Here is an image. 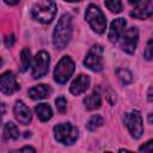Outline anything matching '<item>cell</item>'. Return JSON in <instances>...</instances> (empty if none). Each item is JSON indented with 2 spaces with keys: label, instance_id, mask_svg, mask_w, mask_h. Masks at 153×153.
Instances as JSON below:
<instances>
[{
  "label": "cell",
  "instance_id": "cell-1",
  "mask_svg": "<svg viewBox=\"0 0 153 153\" xmlns=\"http://www.w3.org/2000/svg\"><path fill=\"white\" fill-rule=\"evenodd\" d=\"M72 17L68 13H65L57 22L54 33L53 43L56 49H63L72 38Z\"/></svg>",
  "mask_w": 153,
  "mask_h": 153
},
{
  "label": "cell",
  "instance_id": "cell-2",
  "mask_svg": "<svg viewBox=\"0 0 153 153\" xmlns=\"http://www.w3.org/2000/svg\"><path fill=\"white\" fill-rule=\"evenodd\" d=\"M32 17L42 24H49L56 14V4L54 0H42L33 5Z\"/></svg>",
  "mask_w": 153,
  "mask_h": 153
},
{
  "label": "cell",
  "instance_id": "cell-3",
  "mask_svg": "<svg viewBox=\"0 0 153 153\" xmlns=\"http://www.w3.org/2000/svg\"><path fill=\"white\" fill-rule=\"evenodd\" d=\"M85 18L90 26L98 33H103L106 29V19L104 13L96 5H90L86 10Z\"/></svg>",
  "mask_w": 153,
  "mask_h": 153
},
{
  "label": "cell",
  "instance_id": "cell-4",
  "mask_svg": "<svg viewBox=\"0 0 153 153\" xmlns=\"http://www.w3.org/2000/svg\"><path fill=\"white\" fill-rule=\"evenodd\" d=\"M78 129L71 123H61L54 127L55 139L63 145H72L78 139Z\"/></svg>",
  "mask_w": 153,
  "mask_h": 153
},
{
  "label": "cell",
  "instance_id": "cell-5",
  "mask_svg": "<svg viewBox=\"0 0 153 153\" xmlns=\"http://www.w3.org/2000/svg\"><path fill=\"white\" fill-rule=\"evenodd\" d=\"M74 69H75V66H74L73 60L69 56H63L55 67V71H54L55 81L59 84L67 82V80L74 73Z\"/></svg>",
  "mask_w": 153,
  "mask_h": 153
},
{
  "label": "cell",
  "instance_id": "cell-6",
  "mask_svg": "<svg viewBox=\"0 0 153 153\" xmlns=\"http://www.w3.org/2000/svg\"><path fill=\"white\" fill-rule=\"evenodd\" d=\"M123 121H124V124L127 126L128 130L130 131V134L134 139H140L142 136L143 124H142L141 115L137 110H131L129 112H126Z\"/></svg>",
  "mask_w": 153,
  "mask_h": 153
},
{
  "label": "cell",
  "instance_id": "cell-7",
  "mask_svg": "<svg viewBox=\"0 0 153 153\" xmlns=\"http://www.w3.org/2000/svg\"><path fill=\"white\" fill-rule=\"evenodd\" d=\"M84 65L88 69H91L92 72L103 71L104 61H103V48H102V45L96 44L88 50V53H87V55L84 60Z\"/></svg>",
  "mask_w": 153,
  "mask_h": 153
},
{
  "label": "cell",
  "instance_id": "cell-8",
  "mask_svg": "<svg viewBox=\"0 0 153 153\" xmlns=\"http://www.w3.org/2000/svg\"><path fill=\"white\" fill-rule=\"evenodd\" d=\"M49 63H50V57L47 51H39L36 54L32 63V76L35 79H39L44 76L48 73L49 69Z\"/></svg>",
  "mask_w": 153,
  "mask_h": 153
},
{
  "label": "cell",
  "instance_id": "cell-9",
  "mask_svg": "<svg viewBox=\"0 0 153 153\" xmlns=\"http://www.w3.org/2000/svg\"><path fill=\"white\" fill-rule=\"evenodd\" d=\"M137 39H139V31L136 27H129L124 31V33L121 37L120 41V47L123 51L127 54H134L136 45H137Z\"/></svg>",
  "mask_w": 153,
  "mask_h": 153
},
{
  "label": "cell",
  "instance_id": "cell-10",
  "mask_svg": "<svg viewBox=\"0 0 153 153\" xmlns=\"http://www.w3.org/2000/svg\"><path fill=\"white\" fill-rule=\"evenodd\" d=\"M0 90L4 94H12L19 90V85L12 72H5L0 76Z\"/></svg>",
  "mask_w": 153,
  "mask_h": 153
},
{
  "label": "cell",
  "instance_id": "cell-11",
  "mask_svg": "<svg viewBox=\"0 0 153 153\" xmlns=\"http://www.w3.org/2000/svg\"><path fill=\"white\" fill-rule=\"evenodd\" d=\"M130 16L136 19H147L153 16V1L152 0H142L134 11L130 12Z\"/></svg>",
  "mask_w": 153,
  "mask_h": 153
},
{
  "label": "cell",
  "instance_id": "cell-12",
  "mask_svg": "<svg viewBox=\"0 0 153 153\" xmlns=\"http://www.w3.org/2000/svg\"><path fill=\"white\" fill-rule=\"evenodd\" d=\"M13 112H14V116L17 118V121L20 123V124H29L31 122V118H32V115H31V111L30 109L20 100H18L13 108Z\"/></svg>",
  "mask_w": 153,
  "mask_h": 153
},
{
  "label": "cell",
  "instance_id": "cell-13",
  "mask_svg": "<svg viewBox=\"0 0 153 153\" xmlns=\"http://www.w3.org/2000/svg\"><path fill=\"white\" fill-rule=\"evenodd\" d=\"M126 24H127V22L123 18H117V19H115L111 23L110 29H109V35H108V38H109L110 42L115 43V42L118 41V38L123 33V30L126 27Z\"/></svg>",
  "mask_w": 153,
  "mask_h": 153
},
{
  "label": "cell",
  "instance_id": "cell-14",
  "mask_svg": "<svg viewBox=\"0 0 153 153\" xmlns=\"http://www.w3.org/2000/svg\"><path fill=\"white\" fill-rule=\"evenodd\" d=\"M88 86H90V78H88V75L80 74V75H78L73 80V82L71 84L69 90H71V92L73 94L79 96V94L84 93L88 88Z\"/></svg>",
  "mask_w": 153,
  "mask_h": 153
},
{
  "label": "cell",
  "instance_id": "cell-15",
  "mask_svg": "<svg viewBox=\"0 0 153 153\" xmlns=\"http://www.w3.org/2000/svg\"><path fill=\"white\" fill-rule=\"evenodd\" d=\"M50 93H51V88L49 85H45V84L36 85L29 90V96L35 100L45 99L50 96Z\"/></svg>",
  "mask_w": 153,
  "mask_h": 153
},
{
  "label": "cell",
  "instance_id": "cell-16",
  "mask_svg": "<svg viewBox=\"0 0 153 153\" xmlns=\"http://www.w3.org/2000/svg\"><path fill=\"white\" fill-rule=\"evenodd\" d=\"M84 104H85V108L87 110H96L102 104V98H100V94H99V90H94L91 94L86 96L85 99H84Z\"/></svg>",
  "mask_w": 153,
  "mask_h": 153
},
{
  "label": "cell",
  "instance_id": "cell-17",
  "mask_svg": "<svg viewBox=\"0 0 153 153\" xmlns=\"http://www.w3.org/2000/svg\"><path fill=\"white\" fill-rule=\"evenodd\" d=\"M35 111H36L38 118H39L42 122H47V121H49V120L51 118V116H53L51 108H50L49 104H47V103H41V104L36 105Z\"/></svg>",
  "mask_w": 153,
  "mask_h": 153
},
{
  "label": "cell",
  "instance_id": "cell-18",
  "mask_svg": "<svg viewBox=\"0 0 153 153\" xmlns=\"http://www.w3.org/2000/svg\"><path fill=\"white\" fill-rule=\"evenodd\" d=\"M4 137L5 140H17L19 137V129L13 122H7L4 126Z\"/></svg>",
  "mask_w": 153,
  "mask_h": 153
},
{
  "label": "cell",
  "instance_id": "cell-19",
  "mask_svg": "<svg viewBox=\"0 0 153 153\" xmlns=\"http://www.w3.org/2000/svg\"><path fill=\"white\" fill-rule=\"evenodd\" d=\"M116 75H117V78H118V80H120L123 85H128V84H130V82L133 81V75H131V73H130L128 69H126V68H118V69L116 71Z\"/></svg>",
  "mask_w": 153,
  "mask_h": 153
},
{
  "label": "cell",
  "instance_id": "cell-20",
  "mask_svg": "<svg viewBox=\"0 0 153 153\" xmlns=\"http://www.w3.org/2000/svg\"><path fill=\"white\" fill-rule=\"evenodd\" d=\"M20 60H22V72H25L31 65V53L27 48H24L20 51Z\"/></svg>",
  "mask_w": 153,
  "mask_h": 153
},
{
  "label": "cell",
  "instance_id": "cell-21",
  "mask_svg": "<svg viewBox=\"0 0 153 153\" xmlns=\"http://www.w3.org/2000/svg\"><path fill=\"white\" fill-rule=\"evenodd\" d=\"M103 122H104V120H103V117H102L100 115H93V116L88 120L86 127H87L88 130H96L97 128H99V127L103 124Z\"/></svg>",
  "mask_w": 153,
  "mask_h": 153
},
{
  "label": "cell",
  "instance_id": "cell-22",
  "mask_svg": "<svg viewBox=\"0 0 153 153\" xmlns=\"http://www.w3.org/2000/svg\"><path fill=\"white\" fill-rule=\"evenodd\" d=\"M105 5L114 13H120L122 11V1L121 0H105Z\"/></svg>",
  "mask_w": 153,
  "mask_h": 153
},
{
  "label": "cell",
  "instance_id": "cell-23",
  "mask_svg": "<svg viewBox=\"0 0 153 153\" xmlns=\"http://www.w3.org/2000/svg\"><path fill=\"white\" fill-rule=\"evenodd\" d=\"M143 57L146 60H152L153 59V38L148 39V42L146 44V48H145V51H143Z\"/></svg>",
  "mask_w": 153,
  "mask_h": 153
},
{
  "label": "cell",
  "instance_id": "cell-24",
  "mask_svg": "<svg viewBox=\"0 0 153 153\" xmlns=\"http://www.w3.org/2000/svg\"><path fill=\"white\" fill-rule=\"evenodd\" d=\"M55 104H56V109H57L59 112H61V114H65V112H66V109H67V102H66L65 97H59V98H56Z\"/></svg>",
  "mask_w": 153,
  "mask_h": 153
},
{
  "label": "cell",
  "instance_id": "cell-25",
  "mask_svg": "<svg viewBox=\"0 0 153 153\" xmlns=\"http://www.w3.org/2000/svg\"><path fill=\"white\" fill-rule=\"evenodd\" d=\"M140 152H153V140H149L139 148Z\"/></svg>",
  "mask_w": 153,
  "mask_h": 153
},
{
  "label": "cell",
  "instance_id": "cell-26",
  "mask_svg": "<svg viewBox=\"0 0 153 153\" xmlns=\"http://www.w3.org/2000/svg\"><path fill=\"white\" fill-rule=\"evenodd\" d=\"M14 41H16V38H14V35H8V36H6V38H5V44H6V47H12L13 45V43H14Z\"/></svg>",
  "mask_w": 153,
  "mask_h": 153
},
{
  "label": "cell",
  "instance_id": "cell-27",
  "mask_svg": "<svg viewBox=\"0 0 153 153\" xmlns=\"http://www.w3.org/2000/svg\"><path fill=\"white\" fill-rule=\"evenodd\" d=\"M147 98H148L149 102H153V86L149 87V90L147 92Z\"/></svg>",
  "mask_w": 153,
  "mask_h": 153
},
{
  "label": "cell",
  "instance_id": "cell-28",
  "mask_svg": "<svg viewBox=\"0 0 153 153\" xmlns=\"http://www.w3.org/2000/svg\"><path fill=\"white\" fill-rule=\"evenodd\" d=\"M20 152H36V149L32 148V147H23L20 149Z\"/></svg>",
  "mask_w": 153,
  "mask_h": 153
},
{
  "label": "cell",
  "instance_id": "cell-29",
  "mask_svg": "<svg viewBox=\"0 0 153 153\" xmlns=\"http://www.w3.org/2000/svg\"><path fill=\"white\" fill-rule=\"evenodd\" d=\"M4 1H5L7 5H11V6H12V5H17V4L19 2V0H4Z\"/></svg>",
  "mask_w": 153,
  "mask_h": 153
},
{
  "label": "cell",
  "instance_id": "cell-30",
  "mask_svg": "<svg viewBox=\"0 0 153 153\" xmlns=\"http://www.w3.org/2000/svg\"><path fill=\"white\" fill-rule=\"evenodd\" d=\"M148 121H149L151 123H153V114H151V115L148 116Z\"/></svg>",
  "mask_w": 153,
  "mask_h": 153
},
{
  "label": "cell",
  "instance_id": "cell-31",
  "mask_svg": "<svg viewBox=\"0 0 153 153\" xmlns=\"http://www.w3.org/2000/svg\"><path fill=\"white\" fill-rule=\"evenodd\" d=\"M140 1H141V0H129L130 4H139Z\"/></svg>",
  "mask_w": 153,
  "mask_h": 153
},
{
  "label": "cell",
  "instance_id": "cell-32",
  "mask_svg": "<svg viewBox=\"0 0 153 153\" xmlns=\"http://www.w3.org/2000/svg\"><path fill=\"white\" fill-rule=\"evenodd\" d=\"M68 2H76V1H81V0H66Z\"/></svg>",
  "mask_w": 153,
  "mask_h": 153
},
{
  "label": "cell",
  "instance_id": "cell-33",
  "mask_svg": "<svg viewBox=\"0 0 153 153\" xmlns=\"http://www.w3.org/2000/svg\"><path fill=\"white\" fill-rule=\"evenodd\" d=\"M27 136H30V133L26 131V133H25V137H27Z\"/></svg>",
  "mask_w": 153,
  "mask_h": 153
}]
</instances>
